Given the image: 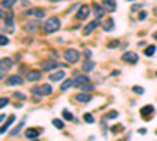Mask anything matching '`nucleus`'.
<instances>
[{
  "mask_svg": "<svg viewBox=\"0 0 157 141\" xmlns=\"http://www.w3.org/2000/svg\"><path fill=\"white\" fill-rule=\"evenodd\" d=\"M60 28V19L58 17H49L44 24V32L46 33H53Z\"/></svg>",
  "mask_w": 157,
  "mask_h": 141,
  "instance_id": "obj_1",
  "label": "nucleus"
},
{
  "mask_svg": "<svg viewBox=\"0 0 157 141\" xmlns=\"http://www.w3.org/2000/svg\"><path fill=\"white\" fill-rule=\"evenodd\" d=\"M32 93L36 94V96H49V94H52V88H50V85L35 86V88H32Z\"/></svg>",
  "mask_w": 157,
  "mask_h": 141,
  "instance_id": "obj_2",
  "label": "nucleus"
},
{
  "mask_svg": "<svg viewBox=\"0 0 157 141\" xmlns=\"http://www.w3.org/2000/svg\"><path fill=\"white\" fill-rule=\"evenodd\" d=\"M80 58L79 52L74 50V49H68L66 52H64V60H66L68 63H77Z\"/></svg>",
  "mask_w": 157,
  "mask_h": 141,
  "instance_id": "obj_3",
  "label": "nucleus"
},
{
  "mask_svg": "<svg viewBox=\"0 0 157 141\" xmlns=\"http://www.w3.org/2000/svg\"><path fill=\"white\" fill-rule=\"evenodd\" d=\"M121 60L122 61H127V63H137L138 61V55H137L135 52H124L122 53V56H121Z\"/></svg>",
  "mask_w": 157,
  "mask_h": 141,
  "instance_id": "obj_4",
  "label": "nucleus"
},
{
  "mask_svg": "<svg viewBox=\"0 0 157 141\" xmlns=\"http://www.w3.org/2000/svg\"><path fill=\"white\" fill-rule=\"evenodd\" d=\"M41 66H43L44 71H50V69H57L60 64H58V61H55V60H47V61H44Z\"/></svg>",
  "mask_w": 157,
  "mask_h": 141,
  "instance_id": "obj_5",
  "label": "nucleus"
},
{
  "mask_svg": "<svg viewBox=\"0 0 157 141\" xmlns=\"http://www.w3.org/2000/svg\"><path fill=\"white\" fill-rule=\"evenodd\" d=\"M74 99L77 102H80V104H88V102L91 100V94H83V93H80V94H75Z\"/></svg>",
  "mask_w": 157,
  "mask_h": 141,
  "instance_id": "obj_6",
  "label": "nucleus"
},
{
  "mask_svg": "<svg viewBox=\"0 0 157 141\" xmlns=\"http://www.w3.org/2000/svg\"><path fill=\"white\" fill-rule=\"evenodd\" d=\"M88 14H90V8H88V5H83V6H80V10L77 11V19H86L88 17Z\"/></svg>",
  "mask_w": 157,
  "mask_h": 141,
  "instance_id": "obj_7",
  "label": "nucleus"
},
{
  "mask_svg": "<svg viewBox=\"0 0 157 141\" xmlns=\"http://www.w3.org/2000/svg\"><path fill=\"white\" fill-rule=\"evenodd\" d=\"M83 85H88V77H86V75H77L75 80H74V86L82 88Z\"/></svg>",
  "mask_w": 157,
  "mask_h": 141,
  "instance_id": "obj_8",
  "label": "nucleus"
},
{
  "mask_svg": "<svg viewBox=\"0 0 157 141\" xmlns=\"http://www.w3.org/2000/svg\"><path fill=\"white\" fill-rule=\"evenodd\" d=\"M98 24H99V21H98V19H96V21H91L90 24H88V25L85 27V28H83V32H82V33H83L85 36H86V35H90V33H91V32H93V30L98 27Z\"/></svg>",
  "mask_w": 157,
  "mask_h": 141,
  "instance_id": "obj_9",
  "label": "nucleus"
},
{
  "mask_svg": "<svg viewBox=\"0 0 157 141\" xmlns=\"http://www.w3.org/2000/svg\"><path fill=\"white\" fill-rule=\"evenodd\" d=\"M41 71H30L28 74H27V80L28 82H36V80H39L41 78Z\"/></svg>",
  "mask_w": 157,
  "mask_h": 141,
  "instance_id": "obj_10",
  "label": "nucleus"
},
{
  "mask_svg": "<svg viewBox=\"0 0 157 141\" xmlns=\"http://www.w3.org/2000/svg\"><path fill=\"white\" fill-rule=\"evenodd\" d=\"M39 133H41L39 129H27V130H25V136H27V138L35 140V138L39 136Z\"/></svg>",
  "mask_w": 157,
  "mask_h": 141,
  "instance_id": "obj_11",
  "label": "nucleus"
},
{
  "mask_svg": "<svg viewBox=\"0 0 157 141\" xmlns=\"http://www.w3.org/2000/svg\"><path fill=\"white\" fill-rule=\"evenodd\" d=\"M102 6H104L107 11L112 13V11L116 10V2H115V0H104V2H102Z\"/></svg>",
  "mask_w": 157,
  "mask_h": 141,
  "instance_id": "obj_12",
  "label": "nucleus"
},
{
  "mask_svg": "<svg viewBox=\"0 0 157 141\" xmlns=\"http://www.w3.org/2000/svg\"><path fill=\"white\" fill-rule=\"evenodd\" d=\"M22 83V78L19 75H11V77L6 78V85L8 86H13V85H21Z\"/></svg>",
  "mask_w": 157,
  "mask_h": 141,
  "instance_id": "obj_13",
  "label": "nucleus"
},
{
  "mask_svg": "<svg viewBox=\"0 0 157 141\" xmlns=\"http://www.w3.org/2000/svg\"><path fill=\"white\" fill-rule=\"evenodd\" d=\"M64 77V72L63 71H58V72H53V74L49 75V78H50V82H60L61 78Z\"/></svg>",
  "mask_w": 157,
  "mask_h": 141,
  "instance_id": "obj_14",
  "label": "nucleus"
},
{
  "mask_svg": "<svg viewBox=\"0 0 157 141\" xmlns=\"http://www.w3.org/2000/svg\"><path fill=\"white\" fill-rule=\"evenodd\" d=\"M14 119H16V118H14V115H11V116L8 118V121H6V122L2 125V130H0V133H2V135H3V133H5L6 130H8V129H10V125L14 122Z\"/></svg>",
  "mask_w": 157,
  "mask_h": 141,
  "instance_id": "obj_15",
  "label": "nucleus"
},
{
  "mask_svg": "<svg viewBox=\"0 0 157 141\" xmlns=\"http://www.w3.org/2000/svg\"><path fill=\"white\" fill-rule=\"evenodd\" d=\"M93 10H94V13H96V17L98 19H101L102 16H104V6H99L98 5V3H94V5H93Z\"/></svg>",
  "mask_w": 157,
  "mask_h": 141,
  "instance_id": "obj_16",
  "label": "nucleus"
},
{
  "mask_svg": "<svg viewBox=\"0 0 157 141\" xmlns=\"http://www.w3.org/2000/svg\"><path fill=\"white\" fill-rule=\"evenodd\" d=\"M27 14H30V16H36V17H43L44 16V11L41 10V8H32Z\"/></svg>",
  "mask_w": 157,
  "mask_h": 141,
  "instance_id": "obj_17",
  "label": "nucleus"
},
{
  "mask_svg": "<svg viewBox=\"0 0 157 141\" xmlns=\"http://www.w3.org/2000/svg\"><path fill=\"white\" fill-rule=\"evenodd\" d=\"M152 113H154V107H152V105H146V107L141 108V115H143V118L152 115Z\"/></svg>",
  "mask_w": 157,
  "mask_h": 141,
  "instance_id": "obj_18",
  "label": "nucleus"
},
{
  "mask_svg": "<svg viewBox=\"0 0 157 141\" xmlns=\"http://www.w3.org/2000/svg\"><path fill=\"white\" fill-rule=\"evenodd\" d=\"M113 25H115L113 19L109 17V19H107V21L104 22V30H105V32H112V30H113Z\"/></svg>",
  "mask_w": 157,
  "mask_h": 141,
  "instance_id": "obj_19",
  "label": "nucleus"
},
{
  "mask_svg": "<svg viewBox=\"0 0 157 141\" xmlns=\"http://www.w3.org/2000/svg\"><path fill=\"white\" fill-rule=\"evenodd\" d=\"M72 85H74V82H72V80H69V78H68V80H64V82L63 83H61V86H60V89L61 91H66L68 88H71V86Z\"/></svg>",
  "mask_w": 157,
  "mask_h": 141,
  "instance_id": "obj_20",
  "label": "nucleus"
},
{
  "mask_svg": "<svg viewBox=\"0 0 157 141\" xmlns=\"http://www.w3.org/2000/svg\"><path fill=\"white\" fill-rule=\"evenodd\" d=\"M82 69L86 71V72H88V71H93V69H94V63H93V61H85V63L82 64Z\"/></svg>",
  "mask_w": 157,
  "mask_h": 141,
  "instance_id": "obj_21",
  "label": "nucleus"
},
{
  "mask_svg": "<svg viewBox=\"0 0 157 141\" xmlns=\"http://www.w3.org/2000/svg\"><path fill=\"white\" fill-rule=\"evenodd\" d=\"M154 52H156L154 45H148L146 50H145V55H146V56H152V55H154Z\"/></svg>",
  "mask_w": 157,
  "mask_h": 141,
  "instance_id": "obj_22",
  "label": "nucleus"
},
{
  "mask_svg": "<svg viewBox=\"0 0 157 141\" xmlns=\"http://www.w3.org/2000/svg\"><path fill=\"white\" fill-rule=\"evenodd\" d=\"M5 67H6V69H10V67H11V60L10 58H3L2 60V69H5Z\"/></svg>",
  "mask_w": 157,
  "mask_h": 141,
  "instance_id": "obj_23",
  "label": "nucleus"
},
{
  "mask_svg": "<svg viewBox=\"0 0 157 141\" xmlns=\"http://www.w3.org/2000/svg\"><path fill=\"white\" fill-rule=\"evenodd\" d=\"M63 118L66 121H74V116H72L71 111H68V110H63Z\"/></svg>",
  "mask_w": 157,
  "mask_h": 141,
  "instance_id": "obj_24",
  "label": "nucleus"
},
{
  "mask_svg": "<svg viewBox=\"0 0 157 141\" xmlns=\"http://www.w3.org/2000/svg\"><path fill=\"white\" fill-rule=\"evenodd\" d=\"M24 122H25V119H22V122H21V124H19V125H17V127H16V129H14V130H13V132H11V136H14V135H17V133H19V132H21V129H22V125H24Z\"/></svg>",
  "mask_w": 157,
  "mask_h": 141,
  "instance_id": "obj_25",
  "label": "nucleus"
},
{
  "mask_svg": "<svg viewBox=\"0 0 157 141\" xmlns=\"http://www.w3.org/2000/svg\"><path fill=\"white\" fill-rule=\"evenodd\" d=\"M83 119H85V122H94V118L90 115V113H85V115H83Z\"/></svg>",
  "mask_w": 157,
  "mask_h": 141,
  "instance_id": "obj_26",
  "label": "nucleus"
},
{
  "mask_svg": "<svg viewBox=\"0 0 157 141\" xmlns=\"http://www.w3.org/2000/svg\"><path fill=\"white\" fill-rule=\"evenodd\" d=\"M13 3H14V0H2V6H3V8H10Z\"/></svg>",
  "mask_w": 157,
  "mask_h": 141,
  "instance_id": "obj_27",
  "label": "nucleus"
},
{
  "mask_svg": "<svg viewBox=\"0 0 157 141\" xmlns=\"http://www.w3.org/2000/svg\"><path fill=\"white\" fill-rule=\"evenodd\" d=\"M52 124H53V125H55V127H57V129H60V130H61V129H63V127H64V125H63V122H61V121H60V119H53V121H52Z\"/></svg>",
  "mask_w": 157,
  "mask_h": 141,
  "instance_id": "obj_28",
  "label": "nucleus"
},
{
  "mask_svg": "<svg viewBox=\"0 0 157 141\" xmlns=\"http://www.w3.org/2000/svg\"><path fill=\"white\" fill-rule=\"evenodd\" d=\"M121 130H122V125H121V124L113 125V129H112V132H113V133H118V132H121Z\"/></svg>",
  "mask_w": 157,
  "mask_h": 141,
  "instance_id": "obj_29",
  "label": "nucleus"
},
{
  "mask_svg": "<svg viewBox=\"0 0 157 141\" xmlns=\"http://www.w3.org/2000/svg\"><path fill=\"white\" fill-rule=\"evenodd\" d=\"M132 91H133L135 94H141V93H143V88H141V86H133Z\"/></svg>",
  "mask_w": 157,
  "mask_h": 141,
  "instance_id": "obj_30",
  "label": "nucleus"
},
{
  "mask_svg": "<svg viewBox=\"0 0 157 141\" xmlns=\"http://www.w3.org/2000/svg\"><path fill=\"white\" fill-rule=\"evenodd\" d=\"M116 116H118V113L115 111V110H112V111H109V115H107V118H110V119H115Z\"/></svg>",
  "mask_w": 157,
  "mask_h": 141,
  "instance_id": "obj_31",
  "label": "nucleus"
},
{
  "mask_svg": "<svg viewBox=\"0 0 157 141\" xmlns=\"http://www.w3.org/2000/svg\"><path fill=\"white\" fill-rule=\"evenodd\" d=\"M118 44H120V39H115V41H110V43H109V47H116Z\"/></svg>",
  "mask_w": 157,
  "mask_h": 141,
  "instance_id": "obj_32",
  "label": "nucleus"
},
{
  "mask_svg": "<svg viewBox=\"0 0 157 141\" xmlns=\"http://www.w3.org/2000/svg\"><path fill=\"white\" fill-rule=\"evenodd\" d=\"M6 104H8V99H6V97H2V100H0V107L3 108V107H5Z\"/></svg>",
  "mask_w": 157,
  "mask_h": 141,
  "instance_id": "obj_33",
  "label": "nucleus"
},
{
  "mask_svg": "<svg viewBox=\"0 0 157 141\" xmlns=\"http://www.w3.org/2000/svg\"><path fill=\"white\" fill-rule=\"evenodd\" d=\"M143 19H146V11H141L138 14V21H143Z\"/></svg>",
  "mask_w": 157,
  "mask_h": 141,
  "instance_id": "obj_34",
  "label": "nucleus"
},
{
  "mask_svg": "<svg viewBox=\"0 0 157 141\" xmlns=\"http://www.w3.org/2000/svg\"><path fill=\"white\" fill-rule=\"evenodd\" d=\"M0 44H2V45L8 44V39H6V36H3V35H2V38H0Z\"/></svg>",
  "mask_w": 157,
  "mask_h": 141,
  "instance_id": "obj_35",
  "label": "nucleus"
},
{
  "mask_svg": "<svg viewBox=\"0 0 157 141\" xmlns=\"http://www.w3.org/2000/svg\"><path fill=\"white\" fill-rule=\"evenodd\" d=\"M91 89H93V86H91V85H83L82 86V91H91Z\"/></svg>",
  "mask_w": 157,
  "mask_h": 141,
  "instance_id": "obj_36",
  "label": "nucleus"
},
{
  "mask_svg": "<svg viewBox=\"0 0 157 141\" xmlns=\"http://www.w3.org/2000/svg\"><path fill=\"white\" fill-rule=\"evenodd\" d=\"M14 97H17V99H22V100L25 99V96H24V94H21V93H14Z\"/></svg>",
  "mask_w": 157,
  "mask_h": 141,
  "instance_id": "obj_37",
  "label": "nucleus"
},
{
  "mask_svg": "<svg viewBox=\"0 0 157 141\" xmlns=\"http://www.w3.org/2000/svg\"><path fill=\"white\" fill-rule=\"evenodd\" d=\"M141 6H143V5H141V3H140V5H133V6H132V11L138 10V8H141Z\"/></svg>",
  "mask_w": 157,
  "mask_h": 141,
  "instance_id": "obj_38",
  "label": "nucleus"
},
{
  "mask_svg": "<svg viewBox=\"0 0 157 141\" xmlns=\"http://www.w3.org/2000/svg\"><path fill=\"white\" fill-rule=\"evenodd\" d=\"M85 56H86V58H90V56H91V50H85Z\"/></svg>",
  "mask_w": 157,
  "mask_h": 141,
  "instance_id": "obj_39",
  "label": "nucleus"
},
{
  "mask_svg": "<svg viewBox=\"0 0 157 141\" xmlns=\"http://www.w3.org/2000/svg\"><path fill=\"white\" fill-rule=\"evenodd\" d=\"M138 133H141V135H143V133H146V129H140Z\"/></svg>",
  "mask_w": 157,
  "mask_h": 141,
  "instance_id": "obj_40",
  "label": "nucleus"
},
{
  "mask_svg": "<svg viewBox=\"0 0 157 141\" xmlns=\"http://www.w3.org/2000/svg\"><path fill=\"white\" fill-rule=\"evenodd\" d=\"M154 38H156V39H157V33H156V35H154Z\"/></svg>",
  "mask_w": 157,
  "mask_h": 141,
  "instance_id": "obj_41",
  "label": "nucleus"
},
{
  "mask_svg": "<svg viewBox=\"0 0 157 141\" xmlns=\"http://www.w3.org/2000/svg\"><path fill=\"white\" fill-rule=\"evenodd\" d=\"M50 2H55V0H50Z\"/></svg>",
  "mask_w": 157,
  "mask_h": 141,
  "instance_id": "obj_42",
  "label": "nucleus"
},
{
  "mask_svg": "<svg viewBox=\"0 0 157 141\" xmlns=\"http://www.w3.org/2000/svg\"><path fill=\"white\" fill-rule=\"evenodd\" d=\"M127 2H131V0H127Z\"/></svg>",
  "mask_w": 157,
  "mask_h": 141,
  "instance_id": "obj_43",
  "label": "nucleus"
},
{
  "mask_svg": "<svg viewBox=\"0 0 157 141\" xmlns=\"http://www.w3.org/2000/svg\"><path fill=\"white\" fill-rule=\"evenodd\" d=\"M156 133H157V132H156Z\"/></svg>",
  "mask_w": 157,
  "mask_h": 141,
  "instance_id": "obj_44",
  "label": "nucleus"
}]
</instances>
